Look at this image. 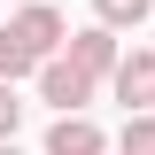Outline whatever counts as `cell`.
<instances>
[{
  "instance_id": "6da1fadb",
  "label": "cell",
  "mask_w": 155,
  "mask_h": 155,
  "mask_svg": "<svg viewBox=\"0 0 155 155\" xmlns=\"http://www.w3.org/2000/svg\"><path fill=\"white\" fill-rule=\"evenodd\" d=\"M39 93L54 101L62 116H78V109H85V101H93V78L78 70L70 54H54V62H39Z\"/></svg>"
},
{
  "instance_id": "8fae6325",
  "label": "cell",
  "mask_w": 155,
  "mask_h": 155,
  "mask_svg": "<svg viewBox=\"0 0 155 155\" xmlns=\"http://www.w3.org/2000/svg\"><path fill=\"white\" fill-rule=\"evenodd\" d=\"M31 8H39V0H31Z\"/></svg>"
},
{
  "instance_id": "7a4b0ae2",
  "label": "cell",
  "mask_w": 155,
  "mask_h": 155,
  "mask_svg": "<svg viewBox=\"0 0 155 155\" xmlns=\"http://www.w3.org/2000/svg\"><path fill=\"white\" fill-rule=\"evenodd\" d=\"M116 101H124L132 116L155 109V54H140V47H132V54L116 62Z\"/></svg>"
},
{
  "instance_id": "5b68a950",
  "label": "cell",
  "mask_w": 155,
  "mask_h": 155,
  "mask_svg": "<svg viewBox=\"0 0 155 155\" xmlns=\"http://www.w3.org/2000/svg\"><path fill=\"white\" fill-rule=\"evenodd\" d=\"M47 155H101V124H85V116H54Z\"/></svg>"
},
{
  "instance_id": "30bf717a",
  "label": "cell",
  "mask_w": 155,
  "mask_h": 155,
  "mask_svg": "<svg viewBox=\"0 0 155 155\" xmlns=\"http://www.w3.org/2000/svg\"><path fill=\"white\" fill-rule=\"evenodd\" d=\"M0 155H16V140H0Z\"/></svg>"
},
{
  "instance_id": "52a82bcc",
  "label": "cell",
  "mask_w": 155,
  "mask_h": 155,
  "mask_svg": "<svg viewBox=\"0 0 155 155\" xmlns=\"http://www.w3.org/2000/svg\"><path fill=\"white\" fill-rule=\"evenodd\" d=\"M31 62H39V54H31V47H23L16 31H0V85H16V78L31 70Z\"/></svg>"
},
{
  "instance_id": "277c9868",
  "label": "cell",
  "mask_w": 155,
  "mask_h": 155,
  "mask_svg": "<svg viewBox=\"0 0 155 155\" xmlns=\"http://www.w3.org/2000/svg\"><path fill=\"white\" fill-rule=\"evenodd\" d=\"M70 62H78L85 78H116V62H124V54H116V31H101V23L78 31V39H70Z\"/></svg>"
},
{
  "instance_id": "8992f818",
  "label": "cell",
  "mask_w": 155,
  "mask_h": 155,
  "mask_svg": "<svg viewBox=\"0 0 155 155\" xmlns=\"http://www.w3.org/2000/svg\"><path fill=\"white\" fill-rule=\"evenodd\" d=\"M147 8H155V0H93L101 31H140V23H147Z\"/></svg>"
},
{
  "instance_id": "3957f363",
  "label": "cell",
  "mask_w": 155,
  "mask_h": 155,
  "mask_svg": "<svg viewBox=\"0 0 155 155\" xmlns=\"http://www.w3.org/2000/svg\"><path fill=\"white\" fill-rule=\"evenodd\" d=\"M8 31H16L23 47H31V54H39V62H54V47H62V39H70V31H62V16H54V8H47V0H39V8H23V16L8 23Z\"/></svg>"
},
{
  "instance_id": "ba28073f",
  "label": "cell",
  "mask_w": 155,
  "mask_h": 155,
  "mask_svg": "<svg viewBox=\"0 0 155 155\" xmlns=\"http://www.w3.org/2000/svg\"><path fill=\"white\" fill-rule=\"evenodd\" d=\"M124 155H155V116H132L124 124Z\"/></svg>"
},
{
  "instance_id": "9c48e42d",
  "label": "cell",
  "mask_w": 155,
  "mask_h": 155,
  "mask_svg": "<svg viewBox=\"0 0 155 155\" xmlns=\"http://www.w3.org/2000/svg\"><path fill=\"white\" fill-rule=\"evenodd\" d=\"M16 124H23V101H16V85H0V140H16Z\"/></svg>"
}]
</instances>
